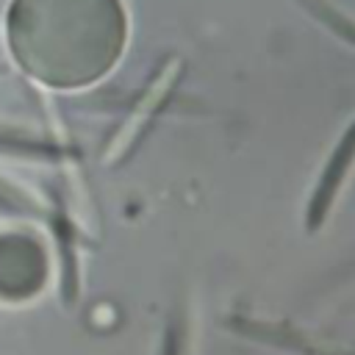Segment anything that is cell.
<instances>
[{"label":"cell","instance_id":"1","mask_svg":"<svg viewBox=\"0 0 355 355\" xmlns=\"http://www.w3.org/2000/svg\"><path fill=\"white\" fill-rule=\"evenodd\" d=\"M0 214L28 216V214H36V208H33V202H28V197L19 189H14V186L0 180Z\"/></svg>","mask_w":355,"mask_h":355},{"label":"cell","instance_id":"2","mask_svg":"<svg viewBox=\"0 0 355 355\" xmlns=\"http://www.w3.org/2000/svg\"><path fill=\"white\" fill-rule=\"evenodd\" d=\"M161 355H178V338H175V330L166 333V341H164V352Z\"/></svg>","mask_w":355,"mask_h":355}]
</instances>
